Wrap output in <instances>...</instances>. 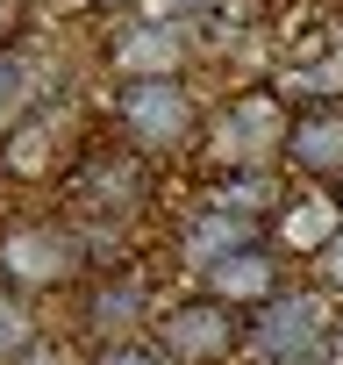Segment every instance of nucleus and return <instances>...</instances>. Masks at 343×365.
Listing matches in <instances>:
<instances>
[{
    "mask_svg": "<svg viewBox=\"0 0 343 365\" xmlns=\"http://www.w3.org/2000/svg\"><path fill=\"white\" fill-rule=\"evenodd\" d=\"M100 365H172L157 344H115V351H100Z\"/></svg>",
    "mask_w": 343,
    "mask_h": 365,
    "instance_id": "ddd939ff",
    "label": "nucleus"
},
{
    "mask_svg": "<svg viewBox=\"0 0 343 365\" xmlns=\"http://www.w3.org/2000/svg\"><path fill=\"white\" fill-rule=\"evenodd\" d=\"M22 22H29V0H0V43H15Z\"/></svg>",
    "mask_w": 343,
    "mask_h": 365,
    "instance_id": "4468645a",
    "label": "nucleus"
},
{
    "mask_svg": "<svg viewBox=\"0 0 343 365\" xmlns=\"http://www.w3.org/2000/svg\"><path fill=\"white\" fill-rule=\"evenodd\" d=\"M51 143H58V129L43 122V115H15L8 122V136H0V165L8 172H22V179H43L58 158H51Z\"/></svg>",
    "mask_w": 343,
    "mask_h": 365,
    "instance_id": "1a4fd4ad",
    "label": "nucleus"
},
{
    "mask_svg": "<svg viewBox=\"0 0 343 365\" xmlns=\"http://www.w3.org/2000/svg\"><path fill=\"white\" fill-rule=\"evenodd\" d=\"M136 308H143V294H136V279H129V287H107V294L93 301V322H100V329H129Z\"/></svg>",
    "mask_w": 343,
    "mask_h": 365,
    "instance_id": "9b49d317",
    "label": "nucleus"
},
{
    "mask_svg": "<svg viewBox=\"0 0 343 365\" xmlns=\"http://www.w3.org/2000/svg\"><path fill=\"white\" fill-rule=\"evenodd\" d=\"M0 272L15 287H58L79 272V237L58 230V222H29V230H8L0 237Z\"/></svg>",
    "mask_w": 343,
    "mask_h": 365,
    "instance_id": "20e7f679",
    "label": "nucleus"
},
{
    "mask_svg": "<svg viewBox=\"0 0 343 365\" xmlns=\"http://www.w3.org/2000/svg\"><path fill=\"white\" fill-rule=\"evenodd\" d=\"M250 344V322H236L229 301L201 294V301H179V308H164L157 315V351L172 365H222L229 351Z\"/></svg>",
    "mask_w": 343,
    "mask_h": 365,
    "instance_id": "7ed1b4c3",
    "label": "nucleus"
},
{
    "mask_svg": "<svg viewBox=\"0 0 343 365\" xmlns=\"http://www.w3.org/2000/svg\"><path fill=\"white\" fill-rule=\"evenodd\" d=\"M179 58H186L179 29H129L115 43V72L122 79H179Z\"/></svg>",
    "mask_w": 343,
    "mask_h": 365,
    "instance_id": "0eeeda50",
    "label": "nucleus"
},
{
    "mask_svg": "<svg viewBox=\"0 0 343 365\" xmlns=\"http://www.w3.org/2000/svg\"><path fill=\"white\" fill-rule=\"evenodd\" d=\"M100 8H136V0H100Z\"/></svg>",
    "mask_w": 343,
    "mask_h": 365,
    "instance_id": "a211bd4d",
    "label": "nucleus"
},
{
    "mask_svg": "<svg viewBox=\"0 0 343 365\" xmlns=\"http://www.w3.org/2000/svg\"><path fill=\"white\" fill-rule=\"evenodd\" d=\"M115 122H122L136 158H157V150H179L201 129V108H194L186 79H122L115 86Z\"/></svg>",
    "mask_w": 343,
    "mask_h": 365,
    "instance_id": "f257e3e1",
    "label": "nucleus"
},
{
    "mask_svg": "<svg viewBox=\"0 0 343 365\" xmlns=\"http://www.w3.org/2000/svg\"><path fill=\"white\" fill-rule=\"evenodd\" d=\"M22 93H29V72L15 51H0V115H22Z\"/></svg>",
    "mask_w": 343,
    "mask_h": 365,
    "instance_id": "f8f14e48",
    "label": "nucleus"
},
{
    "mask_svg": "<svg viewBox=\"0 0 343 365\" xmlns=\"http://www.w3.org/2000/svg\"><path fill=\"white\" fill-rule=\"evenodd\" d=\"M336 201H343V187H336Z\"/></svg>",
    "mask_w": 343,
    "mask_h": 365,
    "instance_id": "aec40b11",
    "label": "nucleus"
},
{
    "mask_svg": "<svg viewBox=\"0 0 343 365\" xmlns=\"http://www.w3.org/2000/svg\"><path fill=\"white\" fill-rule=\"evenodd\" d=\"M172 15H215V8H229V0H164Z\"/></svg>",
    "mask_w": 343,
    "mask_h": 365,
    "instance_id": "2eb2a0df",
    "label": "nucleus"
},
{
    "mask_svg": "<svg viewBox=\"0 0 343 365\" xmlns=\"http://www.w3.org/2000/svg\"><path fill=\"white\" fill-rule=\"evenodd\" d=\"M29 344H36V322H29V308H22L15 294H0V365H15Z\"/></svg>",
    "mask_w": 343,
    "mask_h": 365,
    "instance_id": "9d476101",
    "label": "nucleus"
},
{
    "mask_svg": "<svg viewBox=\"0 0 343 365\" xmlns=\"http://www.w3.org/2000/svg\"><path fill=\"white\" fill-rule=\"evenodd\" d=\"M258 244V222L250 215H236V208H208L201 222H194V237H186V265H222V258H236V251H250Z\"/></svg>",
    "mask_w": 343,
    "mask_h": 365,
    "instance_id": "6e6552de",
    "label": "nucleus"
},
{
    "mask_svg": "<svg viewBox=\"0 0 343 365\" xmlns=\"http://www.w3.org/2000/svg\"><path fill=\"white\" fill-rule=\"evenodd\" d=\"M286 165L343 187V101H300L286 122Z\"/></svg>",
    "mask_w": 343,
    "mask_h": 365,
    "instance_id": "39448f33",
    "label": "nucleus"
},
{
    "mask_svg": "<svg viewBox=\"0 0 343 365\" xmlns=\"http://www.w3.org/2000/svg\"><path fill=\"white\" fill-rule=\"evenodd\" d=\"M329 344H336V308H329V294H315V287H286V294L265 301L258 322H250V351H265L272 365H307V358H322Z\"/></svg>",
    "mask_w": 343,
    "mask_h": 365,
    "instance_id": "f03ea898",
    "label": "nucleus"
},
{
    "mask_svg": "<svg viewBox=\"0 0 343 365\" xmlns=\"http://www.w3.org/2000/svg\"><path fill=\"white\" fill-rule=\"evenodd\" d=\"M336 58H343V36H336Z\"/></svg>",
    "mask_w": 343,
    "mask_h": 365,
    "instance_id": "6ab92c4d",
    "label": "nucleus"
},
{
    "mask_svg": "<svg viewBox=\"0 0 343 365\" xmlns=\"http://www.w3.org/2000/svg\"><path fill=\"white\" fill-rule=\"evenodd\" d=\"M329 351H343V315H336V344H329Z\"/></svg>",
    "mask_w": 343,
    "mask_h": 365,
    "instance_id": "f3484780",
    "label": "nucleus"
},
{
    "mask_svg": "<svg viewBox=\"0 0 343 365\" xmlns=\"http://www.w3.org/2000/svg\"><path fill=\"white\" fill-rule=\"evenodd\" d=\"M208 294L229 301V308H265V301H279V265H272V251L250 244V251L208 265Z\"/></svg>",
    "mask_w": 343,
    "mask_h": 365,
    "instance_id": "423d86ee",
    "label": "nucleus"
},
{
    "mask_svg": "<svg viewBox=\"0 0 343 365\" xmlns=\"http://www.w3.org/2000/svg\"><path fill=\"white\" fill-rule=\"evenodd\" d=\"M322 272H329V287H343V237L322 251Z\"/></svg>",
    "mask_w": 343,
    "mask_h": 365,
    "instance_id": "dca6fc26",
    "label": "nucleus"
}]
</instances>
